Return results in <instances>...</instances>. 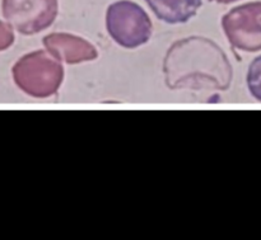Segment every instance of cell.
Returning a JSON list of instances; mask_svg holds the SVG:
<instances>
[{
    "label": "cell",
    "mask_w": 261,
    "mask_h": 240,
    "mask_svg": "<svg viewBox=\"0 0 261 240\" xmlns=\"http://www.w3.org/2000/svg\"><path fill=\"white\" fill-rule=\"evenodd\" d=\"M163 71L171 89L226 91L232 81V66L226 53L204 37L176 41L168 48Z\"/></svg>",
    "instance_id": "obj_1"
},
{
    "label": "cell",
    "mask_w": 261,
    "mask_h": 240,
    "mask_svg": "<svg viewBox=\"0 0 261 240\" xmlns=\"http://www.w3.org/2000/svg\"><path fill=\"white\" fill-rule=\"evenodd\" d=\"M18 88L35 98H47L60 88L64 69L59 60L42 50L22 56L12 69Z\"/></svg>",
    "instance_id": "obj_2"
},
{
    "label": "cell",
    "mask_w": 261,
    "mask_h": 240,
    "mask_svg": "<svg viewBox=\"0 0 261 240\" xmlns=\"http://www.w3.org/2000/svg\"><path fill=\"white\" fill-rule=\"evenodd\" d=\"M106 27L112 40L125 48H137L147 43L153 28L147 12L129 0L110 5L106 13Z\"/></svg>",
    "instance_id": "obj_3"
},
{
    "label": "cell",
    "mask_w": 261,
    "mask_h": 240,
    "mask_svg": "<svg viewBox=\"0 0 261 240\" xmlns=\"http://www.w3.org/2000/svg\"><path fill=\"white\" fill-rule=\"evenodd\" d=\"M5 20L25 36L42 32L58 17V0H3Z\"/></svg>",
    "instance_id": "obj_4"
},
{
    "label": "cell",
    "mask_w": 261,
    "mask_h": 240,
    "mask_svg": "<svg viewBox=\"0 0 261 240\" xmlns=\"http://www.w3.org/2000/svg\"><path fill=\"white\" fill-rule=\"evenodd\" d=\"M222 27L231 46L245 52L261 51V2L246 3L222 18Z\"/></svg>",
    "instance_id": "obj_5"
},
{
    "label": "cell",
    "mask_w": 261,
    "mask_h": 240,
    "mask_svg": "<svg viewBox=\"0 0 261 240\" xmlns=\"http://www.w3.org/2000/svg\"><path fill=\"white\" fill-rule=\"evenodd\" d=\"M42 42L50 55L69 65L98 57V52L92 43L70 33H51L43 37Z\"/></svg>",
    "instance_id": "obj_6"
},
{
    "label": "cell",
    "mask_w": 261,
    "mask_h": 240,
    "mask_svg": "<svg viewBox=\"0 0 261 240\" xmlns=\"http://www.w3.org/2000/svg\"><path fill=\"white\" fill-rule=\"evenodd\" d=\"M158 19L168 24L186 23L201 7V0H145Z\"/></svg>",
    "instance_id": "obj_7"
},
{
    "label": "cell",
    "mask_w": 261,
    "mask_h": 240,
    "mask_svg": "<svg viewBox=\"0 0 261 240\" xmlns=\"http://www.w3.org/2000/svg\"><path fill=\"white\" fill-rule=\"evenodd\" d=\"M247 88L255 99L261 102V55L257 56L247 71Z\"/></svg>",
    "instance_id": "obj_8"
},
{
    "label": "cell",
    "mask_w": 261,
    "mask_h": 240,
    "mask_svg": "<svg viewBox=\"0 0 261 240\" xmlns=\"http://www.w3.org/2000/svg\"><path fill=\"white\" fill-rule=\"evenodd\" d=\"M14 42V33L12 25L0 20V51L9 48Z\"/></svg>",
    "instance_id": "obj_9"
},
{
    "label": "cell",
    "mask_w": 261,
    "mask_h": 240,
    "mask_svg": "<svg viewBox=\"0 0 261 240\" xmlns=\"http://www.w3.org/2000/svg\"><path fill=\"white\" fill-rule=\"evenodd\" d=\"M211 2H216V3H222V4H229V3L237 2V0H211Z\"/></svg>",
    "instance_id": "obj_10"
}]
</instances>
